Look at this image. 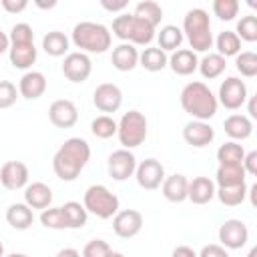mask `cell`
<instances>
[{"label": "cell", "mask_w": 257, "mask_h": 257, "mask_svg": "<svg viewBox=\"0 0 257 257\" xmlns=\"http://www.w3.org/2000/svg\"><path fill=\"white\" fill-rule=\"evenodd\" d=\"M90 161V145L80 137L66 139L52 157V171L60 181H76Z\"/></svg>", "instance_id": "obj_1"}, {"label": "cell", "mask_w": 257, "mask_h": 257, "mask_svg": "<svg viewBox=\"0 0 257 257\" xmlns=\"http://www.w3.org/2000/svg\"><path fill=\"white\" fill-rule=\"evenodd\" d=\"M179 100H181L183 110L187 114H191L193 120H205V122H209L217 114V108H219L217 96L201 80L187 82L183 86V90H181Z\"/></svg>", "instance_id": "obj_2"}, {"label": "cell", "mask_w": 257, "mask_h": 257, "mask_svg": "<svg viewBox=\"0 0 257 257\" xmlns=\"http://www.w3.org/2000/svg\"><path fill=\"white\" fill-rule=\"evenodd\" d=\"M72 44L76 48H80V52H90V54H102L110 48L112 44V34L110 30L100 24V22H90V20H82L78 24H74L72 28V36H70Z\"/></svg>", "instance_id": "obj_3"}, {"label": "cell", "mask_w": 257, "mask_h": 257, "mask_svg": "<svg viewBox=\"0 0 257 257\" xmlns=\"http://www.w3.org/2000/svg\"><path fill=\"white\" fill-rule=\"evenodd\" d=\"M183 36L187 38L193 52H207L213 46L211 18L203 8H191L183 18Z\"/></svg>", "instance_id": "obj_4"}, {"label": "cell", "mask_w": 257, "mask_h": 257, "mask_svg": "<svg viewBox=\"0 0 257 257\" xmlns=\"http://www.w3.org/2000/svg\"><path fill=\"white\" fill-rule=\"evenodd\" d=\"M110 34L133 46H149L155 40V26H151L149 22H145L135 14L122 12L112 20Z\"/></svg>", "instance_id": "obj_5"}, {"label": "cell", "mask_w": 257, "mask_h": 257, "mask_svg": "<svg viewBox=\"0 0 257 257\" xmlns=\"http://www.w3.org/2000/svg\"><path fill=\"white\" fill-rule=\"evenodd\" d=\"M147 135H149V122L141 110H128L116 122V137L122 149L131 151L141 147L147 141Z\"/></svg>", "instance_id": "obj_6"}, {"label": "cell", "mask_w": 257, "mask_h": 257, "mask_svg": "<svg viewBox=\"0 0 257 257\" xmlns=\"http://www.w3.org/2000/svg\"><path fill=\"white\" fill-rule=\"evenodd\" d=\"M82 207L86 209V213H92L98 219H112L118 213L120 203H118V197L108 187H104V185H90L84 191Z\"/></svg>", "instance_id": "obj_7"}, {"label": "cell", "mask_w": 257, "mask_h": 257, "mask_svg": "<svg viewBox=\"0 0 257 257\" xmlns=\"http://www.w3.org/2000/svg\"><path fill=\"white\" fill-rule=\"evenodd\" d=\"M249 98V90L245 80H241L239 76H227L221 86H219V94H217V102L223 104L227 110H237L241 108Z\"/></svg>", "instance_id": "obj_8"}, {"label": "cell", "mask_w": 257, "mask_h": 257, "mask_svg": "<svg viewBox=\"0 0 257 257\" xmlns=\"http://www.w3.org/2000/svg\"><path fill=\"white\" fill-rule=\"evenodd\" d=\"M106 171H108V177L110 179H114V181H126L137 171V157H135V153L128 151V149H116V151H112L108 155V161H106Z\"/></svg>", "instance_id": "obj_9"}, {"label": "cell", "mask_w": 257, "mask_h": 257, "mask_svg": "<svg viewBox=\"0 0 257 257\" xmlns=\"http://www.w3.org/2000/svg\"><path fill=\"white\" fill-rule=\"evenodd\" d=\"M217 237L225 249H243L249 241V229L241 219H227L221 223Z\"/></svg>", "instance_id": "obj_10"}, {"label": "cell", "mask_w": 257, "mask_h": 257, "mask_svg": "<svg viewBox=\"0 0 257 257\" xmlns=\"http://www.w3.org/2000/svg\"><path fill=\"white\" fill-rule=\"evenodd\" d=\"M165 167L161 161L157 159H145L143 163L137 165V171H135V179L139 183L141 189L145 191H155L163 185L165 181Z\"/></svg>", "instance_id": "obj_11"}, {"label": "cell", "mask_w": 257, "mask_h": 257, "mask_svg": "<svg viewBox=\"0 0 257 257\" xmlns=\"http://www.w3.org/2000/svg\"><path fill=\"white\" fill-rule=\"evenodd\" d=\"M92 72V60L88 54L84 52H68L64 56V62H62V74L74 82V84H80L84 82Z\"/></svg>", "instance_id": "obj_12"}, {"label": "cell", "mask_w": 257, "mask_h": 257, "mask_svg": "<svg viewBox=\"0 0 257 257\" xmlns=\"http://www.w3.org/2000/svg\"><path fill=\"white\" fill-rule=\"evenodd\" d=\"M143 229V215L137 209H118L112 217V231L120 239H133Z\"/></svg>", "instance_id": "obj_13"}, {"label": "cell", "mask_w": 257, "mask_h": 257, "mask_svg": "<svg viewBox=\"0 0 257 257\" xmlns=\"http://www.w3.org/2000/svg\"><path fill=\"white\" fill-rule=\"evenodd\" d=\"M92 104L100 112H116L122 104V90L112 82H102L92 92Z\"/></svg>", "instance_id": "obj_14"}, {"label": "cell", "mask_w": 257, "mask_h": 257, "mask_svg": "<svg viewBox=\"0 0 257 257\" xmlns=\"http://www.w3.org/2000/svg\"><path fill=\"white\" fill-rule=\"evenodd\" d=\"M28 167L22 161H6L0 167V185L8 191H20L28 185Z\"/></svg>", "instance_id": "obj_15"}, {"label": "cell", "mask_w": 257, "mask_h": 257, "mask_svg": "<svg viewBox=\"0 0 257 257\" xmlns=\"http://www.w3.org/2000/svg\"><path fill=\"white\" fill-rule=\"evenodd\" d=\"M48 120L56 128H70L78 122V108L68 98H58L48 108Z\"/></svg>", "instance_id": "obj_16"}, {"label": "cell", "mask_w": 257, "mask_h": 257, "mask_svg": "<svg viewBox=\"0 0 257 257\" xmlns=\"http://www.w3.org/2000/svg\"><path fill=\"white\" fill-rule=\"evenodd\" d=\"M183 139L187 145H191L195 149H203V147L213 143L215 128L205 120H189L183 126Z\"/></svg>", "instance_id": "obj_17"}, {"label": "cell", "mask_w": 257, "mask_h": 257, "mask_svg": "<svg viewBox=\"0 0 257 257\" xmlns=\"http://www.w3.org/2000/svg\"><path fill=\"white\" fill-rule=\"evenodd\" d=\"M46 92V76L40 70H28L18 82V94L26 100H36Z\"/></svg>", "instance_id": "obj_18"}, {"label": "cell", "mask_w": 257, "mask_h": 257, "mask_svg": "<svg viewBox=\"0 0 257 257\" xmlns=\"http://www.w3.org/2000/svg\"><path fill=\"white\" fill-rule=\"evenodd\" d=\"M52 197H54L52 189L46 183H42V181H34V183L24 187V203L32 211L34 209H40V211L48 209L52 205Z\"/></svg>", "instance_id": "obj_19"}, {"label": "cell", "mask_w": 257, "mask_h": 257, "mask_svg": "<svg viewBox=\"0 0 257 257\" xmlns=\"http://www.w3.org/2000/svg\"><path fill=\"white\" fill-rule=\"evenodd\" d=\"M215 191L217 185L213 179L209 177H195L193 181H189V189H187V199L195 205H207L209 201L215 199Z\"/></svg>", "instance_id": "obj_20"}, {"label": "cell", "mask_w": 257, "mask_h": 257, "mask_svg": "<svg viewBox=\"0 0 257 257\" xmlns=\"http://www.w3.org/2000/svg\"><path fill=\"white\" fill-rule=\"evenodd\" d=\"M167 66H171V70L175 74H179V76H189L199 66L197 52H193L191 48H179L169 56V64Z\"/></svg>", "instance_id": "obj_21"}, {"label": "cell", "mask_w": 257, "mask_h": 257, "mask_svg": "<svg viewBox=\"0 0 257 257\" xmlns=\"http://www.w3.org/2000/svg\"><path fill=\"white\" fill-rule=\"evenodd\" d=\"M223 128H225V135L231 139V141H245L253 135V120L247 116V114H229L223 122Z\"/></svg>", "instance_id": "obj_22"}, {"label": "cell", "mask_w": 257, "mask_h": 257, "mask_svg": "<svg viewBox=\"0 0 257 257\" xmlns=\"http://www.w3.org/2000/svg\"><path fill=\"white\" fill-rule=\"evenodd\" d=\"M8 58H10V64L14 68L28 72V68H32V64L38 58V50H36L34 42H30V44H10Z\"/></svg>", "instance_id": "obj_23"}, {"label": "cell", "mask_w": 257, "mask_h": 257, "mask_svg": "<svg viewBox=\"0 0 257 257\" xmlns=\"http://www.w3.org/2000/svg\"><path fill=\"white\" fill-rule=\"evenodd\" d=\"M187 189H189V179L181 173H175V175H169L165 177L163 185H161V191H163V197L171 203H183L187 201Z\"/></svg>", "instance_id": "obj_24"}, {"label": "cell", "mask_w": 257, "mask_h": 257, "mask_svg": "<svg viewBox=\"0 0 257 257\" xmlns=\"http://www.w3.org/2000/svg\"><path fill=\"white\" fill-rule=\"evenodd\" d=\"M110 62L116 70L120 72H128L133 70L137 64H139V50L137 46L128 44V42H120L118 46L112 48V54H110Z\"/></svg>", "instance_id": "obj_25"}, {"label": "cell", "mask_w": 257, "mask_h": 257, "mask_svg": "<svg viewBox=\"0 0 257 257\" xmlns=\"http://www.w3.org/2000/svg\"><path fill=\"white\" fill-rule=\"evenodd\" d=\"M6 223L16 231H26L34 223V211L26 203H12L6 209Z\"/></svg>", "instance_id": "obj_26"}, {"label": "cell", "mask_w": 257, "mask_h": 257, "mask_svg": "<svg viewBox=\"0 0 257 257\" xmlns=\"http://www.w3.org/2000/svg\"><path fill=\"white\" fill-rule=\"evenodd\" d=\"M68 48H70V38L60 30H50L42 36V50L48 56H54V58L66 56Z\"/></svg>", "instance_id": "obj_27"}, {"label": "cell", "mask_w": 257, "mask_h": 257, "mask_svg": "<svg viewBox=\"0 0 257 257\" xmlns=\"http://www.w3.org/2000/svg\"><path fill=\"white\" fill-rule=\"evenodd\" d=\"M245 169L243 165H219L215 173V185L217 187H235L245 183Z\"/></svg>", "instance_id": "obj_28"}, {"label": "cell", "mask_w": 257, "mask_h": 257, "mask_svg": "<svg viewBox=\"0 0 257 257\" xmlns=\"http://www.w3.org/2000/svg\"><path fill=\"white\" fill-rule=\"evenodd\" d=\"M139 64L149 72H159V70L167 68L169 56L159 46H147L143 52H139Z\"/></svg>", "instance_id": "obj_29"}, {"label": "cell", "mask_w": 257, "mask_h": 257, "mask_svg": "<svg viewBox=\"0 0 257 257\" xmlns=\"http://www.w3.org/2000/svg\"><path fill=\"white\" fill-rule=\"evenodd\" d=\"M225 68H227V58H223V56L217 54V52L205 54V56L199 60V66H197V70L201 72V76H203V78H209V80L219 78V76L225 72Z\"/></svg>", "instance_id": "obj_30"}, {"label": "cell", "mask_w": 257, "mask_h": 257, "mask_svg": "<svg viewBox=\"0 0 257 257\" xmlns=\"http://www.w3.org/2000/svg\"><path fill=\"white\" fill-rule=\"evenodd\" d=\"M157 36V40H159V48L163 50V52H175V50H179L181 48V44H183V40H185V36H183V30L179 28V26H175V24H167V26H163L161 30H159V34H155Z\"/></svg>", "instance_id": "obj_31"}, {"label": "cell", "mask_w": 257, "mask_h": 257, "mask_svg": "<svg viewBox=\"0 0 257 257\" xmlns=\"http://www.w3.org/2000/svg\"><path fill=\"white\" fill-rule=\"evenodd\" d=\"M213 42H215L217 54H221L223 58H227V56H237V54L241 52V40H239V36H237L233 30H223V32H219V36H217Z\"/></svg>", "instance_id": "obj_32"}, {"label": "cell", "mask_w": 257, "mask_h": 257, "mask_svg": "<svg viewBox=\"0 0 257 257\" xmlns=\"http://www.w3.org/2000/svg\"><path fill=\"white\" fill-rule=\"evenodd\" d=\"M60 209H62V215H64V219H66L68 229H82V227L86 225L88 213H86V209H84L78 201H66Z\"/></svg>", "instance_id": "obj_33"}, {"label": "cell", "mask_w": 257, "mask_h": 257, "mask_svg": "<svg viewBox=\"0 0 257 257\" xmlns=\"http://www.w3.org/2000/svg\"><path fill=\"white\" fill-rule=\"evenodd\" d=\"M247 183L235 185V187H217L215 197L225 205V207H237L247 199Z\"/></svg>", "instance_id": "obj_34"}, {"label": "cell", "mask_w": 257, "mask_h": 257, "mask_svg": "<svg viewBox=\"0 0 257 257\" xmlns=\"http://www.w3.org/2000/svg\"><path fill=\"white\" fill-rule=\"evenodd\" d=\"M243 157H245V149H243V145H239L235 141H227L217 149L219 165H241Z\"/></svg>", "instance_id": "obj_35"}, {"label": "cell", "mask_w": 257, "mask_h": 257, "mask_svg": "<svg viewBox=\"0 0 257 257\" xmlns=\"http://www.w3.org/2000/svg\"><path fill=\"white\" fill-rule=\"evenodd\" d=\"M135 16H139V18H143L145 22H149L151 26H159L161 24V20H163V8H161V4H157L155 0H143V2H139L137 6H135V12H133Z\"/></svg>", "instance_id": "obj_36"}, {"label": "cell", "mask_w": 257, "mask_h": 257, "mask_svg": "<svg viewBox=\"0 0 257 257\" xmlns=\"http://www.w3.org/2000/svg\"><path fill=\"white\" fill-rule=\"evenodd\" d=\"M90 131L96 139H110L116 135V120L108 114H98L90 122Z\"/></svg>", "instance_id": "obj_37"}, {"label": "cell", "mask_w": 257, "mask_h": 257, "mask_svg": "<svg viewBox=\"0 0 257 257\" xmlns=\"http://www.w3.org/2000/svg\"><path fill=\"white\" fill-rule=\"evenodd\" d=\"M235 68L241 72V76L245 78H253L257 76V54L251 52V50H245V52H239L235 56Z\"/></svg>", "instance_id": "obj_38"}, {"label": "cell", "mask_w": 257, "mask_h": 257, "mask_svg": "<svg viewBox=\"0 0 257 257\" xmlns=\"http://www.w3.org/2000/svg\"><path fill=\"white\" fill-rule=\"evenodd\" d=\"M40 223L42 227L46 229H54V231H62V229H68L66 225V219L62 215V209L60 207H48L40 213Z\"/></svg>", "instance_id": "obj_39"}, {"label": "cell", "mask_w": 257, "mask_h": 257, "mask_svg": "<svg viewBox=\"0 0 257 257\" xmlns=\"http://www.w3.org/2000/svg\"><path fill=\"white\" fill-rule=\"evenodd\" d=\"M233 32L239 36V40L255 42V40H257V16H253V14L243 16V18L237 22V28H235Z\"/></svg>", "instance_id": "obj_40"}, {"label": "cell", "mask_w": 257, "mask_h": 257, "mask_svg": "<svg viewBox=\"0 0 257 257\" xmlns=\"http://www.w3.org/2000/svg\"><path fill=\"white\" fill-rule=\"evenodd\" d=\"M239 8L241 4L237 0H215L213 2V14L223 22L235 20V16L239 14Z\"/></svg>", "instance_id": "obj_41"}, {"label": "cell", "mask_w": 257, "mask_h": 257, "mask_svg": "<svg viewBox=\"0 0 257 257\" xmlns=\"http://www.w3.org/2000/svg\"><path fill=\"white\" fill-rule=\"evenodd\" d=\"M8 40H10V44H30V42H34V30L28 22H16L10 28Z\"/></svg>", "instance_id": "obj_42"}, {"label": "cell", "mask_w": 257, "mask_h": 257, "mask_svg": "<svg viewBox=\"0 0 257 257\" xmlns=\"http://www.w3.org/2000/svg\"><path fill=\"white\" fill-rule=\"evenodd\" d=\"M18 88L10 80H0V108H10L16 104L18 98Z\"/></svg>", "instance_id": "obj_43"}, {"label": "cell", "mask_w": 257, "mask_h": 257, "mask_svg": "<svg viewBox=\"0 0 257 257\" xmlns=\"http://www.w3.org/2000/svg\"><path fill=\"white\" fill-rule=\"evenodd\" d=\"M110 251H112V249H110V245H108L106 241H102V239H92V241H88V243L84 245L80 257H106Z\"/></svg>", "instance_id": "obj_44"}, {"label": "cell", "mask_w": 257, "mask_h": 257, "mask_svg": "<svg viewBox=\"0 0 257 257\" xmlns=\"http://www.w3.org/2000/svg\"><path fill=\"white\" fill-rule=\"evenodd\" d=\"M197 257H229V253H227L225 247H221V245H217V243H211V245H205V247L197 253Z\"/></svg>", "instance_id": "obj_45"}, {"label": "cell", "mask_w": 257, "mask_h": 257, "mask_svg": "<svg viewBox=\"0 0 257 257\" xmlns=\"http://www.w3.org/2000/svg\"><path fill=\"white\" fill-rule=\"evenodd\" d=\"M26 6H28V0H0V8L10 14H18L26 10Z\"/></svg>", "instance_id": "obj_46"}, {"label": "cell", "mask_w": 257, "mask_h": 257, "mask_svg": "<svg viewBox=\"0 0 257 257\" xmlns=\"http://www.w3.org/2000/svg\"><path fill=\"white\" fill-rule=\"evenodd\" d=\"M243 169H245V173L247 175H251V177H257V151H251V153H245V157H243Z\"/></svg>", "instance_id": "obj_47"}, {"label": "cell", "mask_w": 257, "mask_h": 257, "mask_svg": "<svg viewBox=\"0 0 257 257\" xmlns=\"http://www.w3.org/2000/svg\"><path fill=\"white\" fill-rule=\"evenodd\" d=\"M100 6L104 8V10H108V12H122L126 6H128V2L126 0H118V2H110V0H100Z\"/></svg>", "instance_id": "obj_48"}, {"label": "cell", "mask_w": 257, "mask_h": 257, "mask_svg": "<svg viewBox=\"0 0 257 257\" xmlns=\"http://www.w3.org/2000/svg\"><path fill=\"white\" fill-rule=\"evenodd\" d=\"M171 257H197V251L193 247H189V245H179V247L173 249Z\"/></svg>", "instance_id": "obj_49"}, {"label": "cell", "mask_w": 257, "mask_h": 257, "mask_svg": "<svg viewBox=\"0 0 257 257\" xmlns=\"http://www.w3.org/2000/svg\"><path fill=\"white\" fill-rule=\"evenodd\" d=\"M56 257H80V251L74 249V247H64L56 253Z\"/></svg>", "instance_id": "obj_50"}, {"label": "cell", "mask_w": 257, "mask_h": 257, "mask_svg": "<svg viewBox=\"0 0 257 257\" xmlns=\"http://www.w3.org/2000/svg\"><path fill=\"white\" fill-rule=\"evenodd\" d=\"M8 48H10V40H8V34L0 30V54L8 52Z\"/></svg>", "instance_id": "obj_51"}, {"label": "cell", "mask_w": 257, "mask_h": 257, "mask_svg": "<svg viewBox=\"0 0 257 257\" xmlns=\"http://www.w3.org/2000/svg\"><path fill=\"white\" fill-rule=\"evenodd\" d=\"M247 110H249V118H257V108H255V96H249L247 98Z\"/></svg>", "instance_id": "obj_52"}, {"label": "cell", "mask_w": 257, "mask_h": 257, "mask_svg": "<svg viewBox=\"0 0 257 257\" xmlns=\"http://www.w3.org/2000/svg\"><path fill=\"white\" fill-rule=\"evenodd\" d=\"M34 4H36L38 8H44V10H50V8H54V6H56V0H50V2H42V0H34Z\"/></svg>", "instance_id": "obj_53"}, {"label": "cell", "mask_w": 257, "mask_h": 257, "mask_svg": "<svg viewBox=\"0 0 257 257\" xmlns=\"http://www.w3.org/2000/svg\"><path fill=\"white\" fill-rule=\"evenodd\" d=\"M4 257H30L26 253H10V255H4Z\"/></svg>", "instance_id": "obj_54"}, {"label": "cell", "mask_w": 257, "mask_h": 257, "mask_svg": "<svg viewBox=\"0 0 257 257\" xmlns=\"http://www.w3.org/2000/svg\"><path fill=\"white\" fill-rule=\"evenodd\" d=\"M247 257H257V247H251V251L247 253Z\"/></svg>", "instance_id": "obj_55"}, {"label": "cell", "mask_w": 257, "mask_h": 257, "mask_svg": "<svg viewBox=\"0 0 257 257\" xmlns=\"http://www.w3.org/2000/svg\"><path fill=\"white\" fill-rule=\"evenodd\" d=\"M106 257H124V255H122V253H118V251H110Z\"/></svg>", "instance_id": "obj_56"}, {"label": "cell", "mask_w": 257, "mask_h": 257, "mask_svg": "<svg viewBox=\"0 0 257 257\" xmlns=\"http://www.w3.org/2000/svg\"><path fill=\"white\" fill-rule=\"evenodd\" d=\"M0 257H4V243L0 241Z\"/></svg>", "instance_id": "obj_57"}]
</instances>
